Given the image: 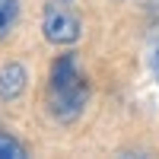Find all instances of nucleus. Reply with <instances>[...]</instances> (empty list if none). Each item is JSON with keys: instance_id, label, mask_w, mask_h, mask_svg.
<instances>
[{"instance_id": "obj_5", "label": "nucleus", "mask_w": 159, "mask_h": 159, "mask_svg": "<svg viewBox=\"0 0 159 159\" xmlns=\"http://www.w3.org/2000/svg\"><path fill=\"white\" fill-rule=\"evenodd\" d=\"M22 156H25V147L13 134L0 130V159H22Z\"/></svg>"}, {"instance_id": "obj_4", "label": "nucleus", "mask_w": 159, "mask_h": 159, "mask_svg": "<svg viewBox=\"0 0 159 159\" xmlns=\"http://www.w3.org/2000/svg\"><path fill=\"white\" fill-rule=\"evenodd\" d=\"M16 16H19V0H0V42L13 32Z\"/></svg>"}, {"instance_id": "obj_6", "label": "nucleus", "mask_w": 159, "mask_h": 159, "mask_svg": "<svg viewBox=\"0 0 159 159\" xmlns=\"http://www.w3.org/2000/svg\"><path fill=\"white\" fill-rule=\"evenodd\" d=\"M153 73H156V80H159V45H156V51H153Z\"/></svg>"}, {"instance_id": "obj_1", "label": "nucleus", "mask_w": 159, "mask_h": 159, "mask_svg": "<svg viewBox=\"0 0 159 159\" xmlns=\"http://www.w3.org/2000/svg\"><path fill=\"white\" fill-rule=\"evenodd\" d=\"M89 99V83L80 73L76 54L67 51L51 64V80H48V108L57 121H76L86 108Z\"/></svg>"}, {"instance_id": "obj_2", "label": "nucleus", "mask_w": 159, "mask_h": 159, "mask_svg": "<svg viewBox=\"0 0 159 159\" xmlns=\"http://www.w3.org/2000/svg\"><path fill=\"white\" fill-rule=\"evenodd\" d=\"M42 32H45V38L51 45H73L80 38V32H83V19H80L70 7H64L61 0L57 3H45Z\"/></svg>"}, {"instance_id": "obj_3", "label": "nucleus", "mask_w": 159, "mask_h": 159, "mask_svg": "<svg viewBox=\"0 0 159 159\" xmlns=\"http://www.w3.org/2000/svg\"><path fill=\"white\" fill-rule=\"evenodd\" d=\"M25 83H29V73L19 61H7L0 67V99L3 102H13L25 92Z\"/></svg>"}, {"instance_id": "obj_7", "label": "nucleus", "mask_w": 159, "mask_h": 159, "mask_svg": "<svg viewBox=\"0 0 159 159\" xmlns=\"http://www.w3.org/2000/svg\"><path fill=\"white\" fill-rule=\"evenodd\" d=\"M156 29H159V25H156Z\"/></svg>"}]
</instances>
